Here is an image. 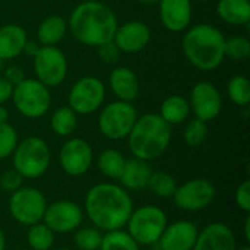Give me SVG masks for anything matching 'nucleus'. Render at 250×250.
Here are the masks:
<instances>
[{
	"instance_id": "a18cd8bd",
	"label": "nucleus",
	"mask_w": 250,
	"mask_h": 250,
	"mask_svg": "<svg viewBox=\"0 0 250 250\" xmlns=\"http://www.w3.org/2000/svg\"><path fill=\"white\" fill-rule=\"evenodd\" d=\"M136 1L141 3V4H145V6H152V4L158 3V0H136Z\"/></svg>"
},
{
	"instance_id": "dca6fc26",
	"label": "nucleus",
	"mask_w": 250,
	"mask_h": 250,
	"mask_svg": "<svg viewBox=\"0 0 250 250\" xmlns=\"http://www.w3.org/2000/svg\"><path fill=\"white\" fill-rule=\"evenodd\" d=\"M198 233V226L189 220L168 223L155 246L158 250H192Z\"/></svg>"
},
{
	"instance_id": "20e7f679",
	"label": "nucleus",
	"mask_w": 250,
	"mask_h": 250,
	"mask_svg": "<svg viewBox=\"0 0 250 250\" xmlns=\"http://www.w3.org/2000/svg\"><path fill=\"white\" fill-rule=\"evenodd\" d=\"M126 139L132 157L149 163L160 158L168 149L171 126L157 113L139 114Z\"/></svg>"
},
{
	"instance_id": "72a5a7b5",
	"label": "nucleus",
	"mask_w": 250,
	"mask_h": 250,
	"mask_svg": "<svg viewBox=\"0 0 250 250\" xmlns=\"http://www.w3.org/2000/svg\"><path fill=\"white\" fill-rule=\"evenodd\" d=\"M208 138V123L199 120V119H192L188 120L186 127L183 130V139L188 146L196 148L201 146Z\"/></svg>"
},
{
	"instance_id": "de8ad7c7",
	"label": "nucleus",
	"mask_w": 250,
	"mask_h": 250,
	"mask_svg": "<svg viewBox=\"0 0 250 250\" xmlns=\"http://www.w3.org/2000/svg\"><path fill=\"white\" fill-rule=\"evenodd\" d=\"M236 250H250V248L246 245V246H240V248H236Z\"/></svg>"
},
{
	"instance_id": "f3484780",
	"label": "nucleus",
	"mask_w": 250,
	"mask_h": 250,
	"mask_svg": "<svg viewBox=\"0 0 250 250\" xmlns=\"http://www.w3.org/2000/svg\"><path fill=\"white\" fill-rule=\"evenodd\" d=\"M151 41V29L142 21H127L117 26L113 42L120 53L133 54L142 51Z\"/></svg>"
},
{
	"instance_id": "37998d69",
	"label": "nucleus",
	"mask_w": 250,
	"mask_h": 250,
	"mask_svg": "<svg viewBox=\"0 0 250 250\" xmlns=\"http://www.w3.org/2000/svg\"><path fill=\"white\" fill-rule=\"evenodd\" d=\"M9 122V111L6 107L0 105V123H6Z\"/></svg>"
},
{
	"instance_id": "a211bd4d",
	"label": "nucleus",
	"mask_w": 250,
	"mask_h": 250,
	"mask_svg": "<svg viewBox=\"0 0 250 250\" xmlns=\"http://www.w3.org/2000/svg\"><path fill=\"white\" fill-rule=\"evenodd\" d=\"M158 15L163 26L170 32L186 31L193 18L192 0H158Z\"/></svg>"
},
{
	"instance_id": "2eb2a0df",
	"label": "nucleus",
	"mask_w": 250,
	"mask_h": 250,
	"mask_svg": "<svg viewBox=\"0 0 250 250\" xmlns=\"http://www.w3.org/2000/svg\"><path fill=\"white\" fill-rule=\"evenodd\" d=\"M190 113L205 123L215 120L223 110V97L220 89L209 81H199L193 85L189 95Z\"/></svg>"
},
{
	"instance_id": "bb28decb",
	"label": "nucleus",
	"mask_w": 250,
	"mask_h": 250,
	"mask_svg": "<svg viewBox=\"0 0 250 250\" xmlns=\"http://www.w3.org/2000/svg\"><path fill=\"white\" fill-rule=\"evenodd\" d=\"M50 127L57 136L69 138L78 127V114L69 105H62L53 111L50 117Z\"/></svg>"
},
{
	"instance_id": "2f4dec72",
	"label": "nucleus",
	"mask_w": 250,
	"mask_h": 250,
	"mask_svg": "<svg viewBox=\"0 0 250 250\" xmlns=\"http://www.w3.org/2000/svg\"><path fill=\"white\" fill-rule=\"evenodd\" d=\"M103 233L94 226L79 227L73 231V245L76 250H98L101 245Z\"/></svg>"
},
{
	"instance_id": "9d476101",
	"label": "nucleus",
	"mask_w": 250,
	"mask_h": 250,
	"mask_svg": "<svg viewBox=\"0 0 250 250\" xmlns=\"http://www.w3.org/2000/svg\"><path fill=\"white\" fill-rule=\"evenodd\" d=\"M105 100V85L95 76H83L78 79L69 89L67 105L78 116H89L97 113Z\"/></svg>"
},
{
	"instance_id": "e433bc0d",
	"label": "nucleus",
	"mask_w": 250,
	"mask_h": 250,
	"mask_svg": "<svg viewBox=\"0 0 250 250\" xmlns=\"http://www.w3.org/2000/svg\"><path fill=\"white\" fill-rule=\"evenodd\" d=\"M234 202L236 205L239 207L240 211H243L245 214H249L250 212V180L246 179L243 180L236 192H234Z\"/></svg>"
},
{
	"instance_id": "4468645a",
	"label": "nucleus",
	"mask_w": 250,
	"mask_h": 250,
	"mask_svg": "<svg viewBox=\"0 0 250 250\" xmlns=\"http://www.w3.org/2000/svg\"><path fill=\"white\" fill-rule=\"evenodd\" d=\"M94 163V151L83 138H69L59 151V164L69 177L86 174Z\"/></svg>"
},
{
	"instance_id": "79ce46f5",
	"label": "nucleus",
	"mask_w": 250,
	"mask_h": 250,
	"mask_svg": "<svg viewBox=\"0 0 250 250\" xmlns=\"http://www.w3.org/2000/svg\"><path fill=\"white\" fill-rule=\"evenodd\" d=\"M243 231H245V240L249 243L250 242V217H249V214H248V217H246V220H245Z\"/></svg>"
},
{
	"instance_id": "58836bf2",
	"label": "nucleus",
	"mask_w": 250,
	"mask_h": 250,
	"mask_svg": "<svg viewBox=\"0 0 250 250\" xmlns=\"http://www.w3.org/2000/svg\"><path fill=\"white\" fill-rule=\"evenodd\" d=\"M1 75L4 76V79H6L12 86H16L18 83H21V82L26 78L23 69H22L21 66H18V64H12V66L4 67V70H3Z\"/></svg>"
},
{
	"instance_id": "4c0bfd02",
	"label": "nucleus",
	"mask_w": 250,
	"mask_h": 250,
	"mask_svg": "<svg viewBox=\"0 0 250 250\" xmlns=\"http://www.w3.org/2000/svg\"><path fill=\"white\" fill-rule=\"evenodd\" d=\"M97 54H98V59L105 63V64H116L120 59V50L116 47V44L113 41H108L103 45H98L97 47Z\"/></svg>"
},
{
	"instance_id": "f257e3e1",
	"label": "nucleus",
	"mask_w": 250,
	"mask_h": 250,
	"mask_svg": "<svg viewBox=\"0 0 250 250\" xmlns=\"http://www.w3.org/2000/svg\"><path fill=\"white\" fill-rule=\"evenodd\" d=\"M133 208L130 193L113 182L91 186L83 199V214L101 233L123 229Z\"/></svg>"
},
{
	"instance_id": "39448f33",
	"label": "nucleus",
	"mask_w": 250,
	"mask_h": 250,
	"mask_svg": "<svg viewBox=\"0 0 250 250\" xmlns=\"http://www.w3.org/2000/svg\"><path fill=\"white\" fill-rule=\"evenodd\" d=\"M51 164V151L48 144L40 136H28L18 142L12 154V168L23 179L42 177Z\"/></svg>"
},
{
	"instance_id": "8fccbe9b",
	"label": "nucleus",
	"mask_w": 250,
	"mask_h": 250,
	"mask_svg": "<svg viewBox=\"0 0 250 250\" xmlns=\"http://www.w3.org/2000/svg\"><path fill=\"white\" fill-rule=\"evenodd\" d=\"M195 1H201V3H204V1H209V0H195Z\"/></svg>"
},
{
	"instance_id": "b1692460",
	"label": "nucleus",
	"mask_w": 250,
	"mask_h": 250,
	"mask_svg": "<svg viewBox=\"0 0 250 250\" xmlns=\"http://www.w3.org/2000/svg\"><path fill=\"white\" fill-rule=\"evenodd\" d=\"M217 15L224 23H229L231 26L249 25V0H218Z\"/></svg>"
},
{
	"instance_id": "7c9ffc66",
	"label": "nucleus",
	"mask_w": 250,
	"mask_h": 250,
	"mask_svg": "<svg viewBox=\"0 0 250 250\" xmlns=\"http://www.w3.org/2000/svg\"><path fill=\"white\" fill-rule=\"evenodd\" d=\"M227 95L237 107H248L250 103V82L243 75H236L227 82Z\"/></svg>"
},
{
	"instance_id": "a878e982",
	"label": "nucleus",
	"mask_w": 250,
	"mask_h": 250,
	"mask_svg": "<svg viewBox=\"0 0 250 250\" xmlns=\"http://www.w3.org/2000/svg\"><path fill=\"white\" fill-rule=\"evenodd\" d=\"M126 157L114 148H107L98 155V170L108 180L119 182L122 171L125 168Z\"/></svg>"
},
{
	"instance_id": "49530a36",
	"label": "nucleus",
	"mask_w": 250,
	"mask_h": 250,
	"mask_svg": "<svg viewBox=\"0 0 250 250\" xmlns=\"http://www.w3.org/2000/svg\"><path fill=\"white\" fill-rule=\"evenodd\" d=\"M3 70H4V60L0 59V75L3 73Z\"/></svg>"
},
{
	"instance_id": "1a4fd4ad",
	"label": "nucleus",
	"mask_w": 250,
	"mask_h": 250,
	"mask_svg": "<svg viewBox=\"0 0 250 250\" xmlns=\"http://www.w3.org/2000/svg\"><path fill=\"white\" fill-rule=\"evenodd\" d=\"M47 204V198L40 189L32 186H21L18 190L10 193L7 209L13 221L29 227L42 221Z\"/></svg>"
},
{
	"instance_id": "f8f14e48",
	"label": "nucleus",
	"mask_w": 250,
	"mask_h": 250,
	"mask_svg": "<svg viewBox=\"0 0 250 250\" xmlns=\"http://www.w3.org/2000/svg\"><path fill=\"white\" fill-rule=\"evenodd\" d=\"M215 195L217 190L211 180L196 177L177 186L171 199L177 209L185 212H198L208 208L214 202Z\"/></svg>"
},
{
	"instance_id": "c9c22d12",
	"label": "nucleus",
	"mask_w": 250,
	"mask_h": 250,
	"mask_svg": "<svg viewBox=\"0 0 250 250\" xmlns=\"http://www.w3.org/2000/svg\"><path fill=\"white\" fill-rule=\"evenodd\" d=\"M23 180L25 179L15 168H9L4 173H1V176H0V189L7 193H12V192L18 190L21 186H23L22 185Z\"/></svg>"
},
{
	"instance_id": "412c9836",
	"label": "nucleus",
	"mask_w": 250,
	"mask_h": 250,
	"mask_svg": "<svg viewBox=\"0 0 250 250\" xmlns=\"http://www.w3.org/2000/svg\"><path fill=\"white\" fill-rule=\"evenodd\" d=\"M152 168L149 163L139 158H126L125 168L119 179V185L127 192H139L146 189L148 180L151 177Z\"/></svg>"
},
{
	"instance_id": "0eeeda50",
	"label": "nucleus",
	"mask_w": 250,
	"mask_h": 250,
	"mask_svg": "<svg viewBox=\"0 0 250 250\" xmlns=\"http://www.w3.org/2000/svg\"><path fill=\"white\" fill-rule=\"evenodd\" d=\"M10 100L18 113L31 120L44 117L51 107L50 88L35 78H25L13 86Z\"/></svg>"
},
{
	"instance_id": "cd10ccee",
	"label": "nucleus",
	"mask_w": 250,
	"mask_h": 250,
	"mask_svg": "<svg viewBox=\"0 0 250 250\" xmlns=\"http://www.w3.org/2000/svg\"><path fill=\"white\" fill-rule=\"evenodd\" d=\"M56 234L42 223H37L28 227L26 243L32 250H51L54 246Z\"/></svg>"
},
{
	"instance_id": "473e14b6",
	"label": "nucleus",
	"mask_w": 250,
	"mask_h": 250,
	"mask_svg": "<svg viewBox=\"0 0 250 250\" xmlns=\"http://www.w3.org/2000/svg\"><path fill=\"white\" fill-rule=\"evenodd\" d=\"M224 54L230 60L243 62L250 56V40L245 35H234L226 38L224 44Z\"/></svg>"
},
{
	"instance_id": "6ab92c4d",
	"label": "nucleus",
	"mask_w": 250,
	"mask_h": 250,
	"mask_svg": "<svg viewBox=\"0 0 250 250\" xmlns=\"http://www.w3.org/2000/svg\"><path fill=\"white\" fill-rule=\"evenodd\" d=\"M236 248L237 242L231 227L215 221L199 230L192 250H236Z\"/></svg>"
},
{
	"instance_id": "7ed1b4c3",
	"label": "nucleus",
	"mask_w": 250,
	"mask_h": 250,
	"mask_svg": "<svg viewBox=\"0 0 250 250\" xmlns=\"http://www.w3.org/2000/svg\"><path fill=\"white\" fill-rule=\"evenodd\" d=\"M224 34L211 23H196L186 29L182 40V50L186 60L198 70L212 72L224 59Z\"/></svg>"
},
{
	"instance_id": "c756f323",
	"label": "nucleus",
	"mask_w": 250,
	"mask_h": 250,
	"mask_svg": "<svg viewBox=\"0 0 250 250\" xmlns=\"http://www.w3.org/2000/svg\"><path fill=\"white\" fill-rule=\"evenodd\" d=\"M98 250H141V246L123 229L103 233Z\"/></svg>"
},
{
	"instance_id": "a19ab883",
	"label": "nucleus",
	"mask_w": 250,
	"mask_h": 250,
	"mask_svg": "<svg viewBox=\"0 0 250 250\" xmlns=\"http://www.w3.org/2000/svg\"><path fill=\"white\" fill-rule=\"evenodd\" d=\"M40 44H38V41H32V40H28L26 42H25V45H23V51L22 53H25L28 57H34L37 53H38V50H40Z\"/></svg>"
},
{
	"instance_id": "ddd939ff",
	"label": "nucleus",
	"mask_w": 250,
	"mask_h": 250,
	"mask_svg": "<svg viewBox=\"0 0 250 250\" xmlns=\"http://www.w3.org/2000/svg\"><path fill=\"white\" fill-rule=\"evenodd\" d=\"M83 208L70 199H57L47 204L42 223L54 234H69L79 229L83 223Z\"/></svg>"
},
{
	"instance_id": "ea45409f",
	"label": "nucleus",
	"mask_w": 250,
	"mask_h": 250,
	"mask_svg": "<svg viewBox=\"0 0 250 250\" xmlns=\"http://www.w3.org/2000/svg\"><path fill=\"white\" fill-rule=\"evenodd\" d=\"M12 91H13V86L4 79L3 75H0V105H3L6 101L10 100Z\"/></svg>"
},
{
	"instance_id": "aec40b11",
	"label": "nucleus",
	"mask_w": 250,
	"mask_h": 250,
	"mask_svg": "<svg viewBox=\"0 0 250 250\" xmlns=\"http://www.w3.org/2000/svg\"><path fill=\"white\" fill-rule=\"evenodd\" d=\"M110 89L120 101L133 103L139 97V79L127 66H117L108 75Z\"/></svg>"
},
{
	"instance_id": "c85d7f7f",
	"label": "nucleus",
	"mask_w": 250,
	"mask_h": 250,
	"mask_svg": "<svg viewBox=\"0 0 250 250\" xmlns=\"http://www.w3.org/2000/svg\"><path fill=\"white\" fill-rule=\"evenodd\" d=\"M177 182L176 179L167 173V171H152L151 173V177L148 180V185H146V189L155 195L157 198H163V199H167V198H171L177 189Z\"/></svg>"
},
{
	"instance_id": "f704fd0d",
	"label": "nucleus",
	"mask_w": 250,
	"mask_h": 250,
	"mask_svg": "<svg viewBox=\"0 0 250 250\" xmlns=\"http://www.w3.org/2000/svg\"><path fill=\"white\" fill-rule=\"evenodd\" d=\"M18 142L19 136L16 129L9 122L0 123V161L12 157Z\"/></svg>"
},
{
	"instance_id": "393cba45",
	"label": "nucleus",
	"mask_w": 250,
	"mask_h": 250,
	"mask_svg": "<svg viewBox=\"0 0 250 250\" xmlns=\"http://www.w3.org/2000/svg\"><path fill=\"white\" fill-rule=\"evenodd\" d=\"M190 105L182 95H168L160 105V117L170 126L182 125L189 120Z\"/></svg>"
},
{
	"instance_id": "9b49d317",
	"label": "nucleus",
	"mask_w": 250,
	"mask_h": 250,
	"mask_svg": "<svg viewBox=\"0 0 250 250\" xmlns=\"http://www.w3.org/2000/svg\"><path fill=\"white\" fill-rule=\"evenodd\" d=\"M32 67L35 79L48 88L62 85L69 72L66 54L56 45H41L32 57Z\"/></svg>"
},
{
	"instance_id": "09e8293b",
	"label": "nucleus",
	"mask_w": 250,
	"mask_h": 250,
	"mask_svg": "<svg viewBox=\"0 0 250 250\" xmlns=\"http://www.w3.org/2000/svg\"><path fill=\"white\" fill-rule=\"evenodd\" d=\"M54 250H75V249H70V248H59V249H54Z\"/></svg>"
},
{
	"instance_id": "f03ea898",
	"label": "nucleus",
	"mask_w": 250,
	"mask_h": 250,
	"mask_svg": "<svg viewBox=\"0 0 250 250\" xmlns=\"http://www.w3.org/2000/svg\"><path fill=\"white\" fill-rule=\"evenodd\" d=\"M117 26L119 19L116 12L98 0L79 3L67 19V29L73 38L89 47H98L113 41Z\"/></svg>"
},
{
	"instance_id": "5701e85b",
	"label": "nucleus",
	"mask_w": 250,
	"mask_h": 250,
	"mask_svg": "<svg viewBox=\"0 0 250 250\" xmlns=\"http://www.w3.org/2000/svg\"><path fill=\"white\" fill-rule=\"evenodd\" d=\"M67 19L60 15L45 16L37 29V40L40 45H57L67 34Z\"/></svg>"
},
{
	"instance_id": "423d86ee",
	"label": "nucleus",
	"mask_w": 250,
	"mask_h": 250,
	"mask_svg": "<svg viewBox=\"0 0 250 250\" xmlns=\"http://www.w3.org/2000/svg\"><path fill=\"white\" fill-rule=\"evenodd\" d=\"M167 224L164 209L157 205H142L133 208L125 227L139 246H155Z\"/></svg>"
},
{
	"instance_id": "c03bdc74",
	"label": "nucleus",
	"mask_w": 250,
	"mask_h": 250,
	"mask_svg": "<svg viewBox=\"0 0 250 250\" xmlns=\"http://www.w3.org/2000/svg\"><path fill=\"white\" fill-rule=\"evenodd\" d=\"M0 250H6V236L1 229H0Z\"/></svg>"
},
{
	"instance_id": "4be33fe9",
	"label": "nucleus",
	"mask_w": 250,
	"mask_h": 250,
	"mask_svg": "<svg viewBox=\"0 0 250 250\" xmlns=\"http://www.w3.org/2000/svg\"><path fill=\"white\" fill-rule=\"evenodd\" d=\"M28 41L26 31L18 23H4L0 26V59L12 60L22 54Z\"/></svg>"
},
{
	"instance_id": "6e6552de",
	"label": "nucleus",
	"mask_w": 250,
	"mask_h": 250,
	"mask_svg": "<svg viewBox=\"0 0 250 250\" xmlns=\"http://www.w3.org/2000/svg\"><path fill=\"white\" fill-rule=\"evenodd\" d=\"M98 114V129L101 135L110 141L126 139L132 130L139 113L133 103L126 101H111L100 108Z\"/></svg>"
}]
</instances>
